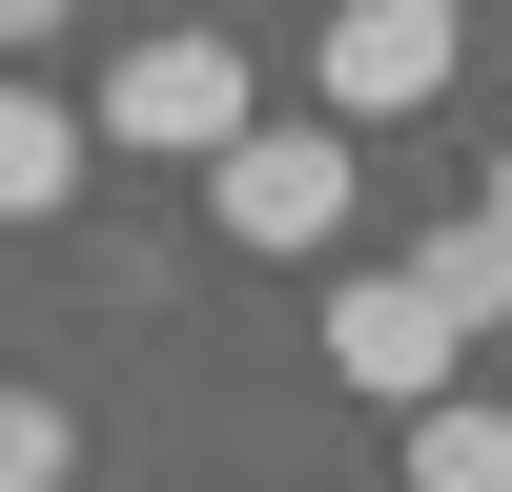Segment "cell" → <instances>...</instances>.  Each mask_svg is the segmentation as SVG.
<instances>
[{"instance_id": "obj_9", "label": "cell", "mask_w": 512, "mask_h": 492, "mask_svg": "<svg viewBox=\"0 0 512 492\" xmlns=\"http://www.w3.org/2000/svg\"><path fill=\"white\" fill-rule=\"evenodd\" d=\"M82 21V0H0V62H41V41H62Z\"/></svg>"}, {"instance_id": "obj_2", "label": "cell", "mask_w": 512, "mask_h": 492, "mask_svg": "<svg viewBox=\"0 0 512 492\" xmlns=\"http://www.w3.org/2000/svg\"><path fill=\"white\" fill-rule=\"evenodd\" d=\"M205 226H226L246 267H308V246H349V123H246V144L205 164Z\"/></svg>"}, {"instance_id": "obj_4", "label": "cell", "mask_w": 512, "mask_h": 492, "mask_svg": "<svg viewBox=\"0 0 512 492\" xmlns=\"http://www.w3.org/2000/svg\"><path fill=\"white\" fill-rule=\"evenodd\" d=\"M328 369H349L369 410H431V390H451V308H431L410 267H369V287H328Z\"/></svg>"}, {"instance_id": "obj_1", "label": "cell", "mask_w": 512, "mask_h": 492, "mask_svg": "<svg viewBox=\"0 0 512 492\" xmlns=\"http://www.w3.org/2000/svg\"><path fill=\"white\" fill-rule=\"evenodd\" d=\"M246 41H205V21H144V41H103V82H82V144H123V164H226L246 144Z\"/></svg>"}, {"instance_id": "obj_7", "label": "cell", "mask_w": 512, "mask_h": 492, "mask_svg": "<svg viewBox=\"0 0 512 492\" xmlns=\"http://www.w3.org/2000/svg\"><path fill=\"white\" fill-rule=\"evenodd\" d=\"M410 287H431V308H451V349H472V328H512V246L472 226V205H451V226L410 246Z\"/></svg>"}, {"instance_id": "obj_8", "label": "cell", "mask_w": 512, "mask_h": 492, "mask_svg": "<svg viewBox=\"0 0 512 492\" xmlns=\"http://www.w3.org/2000/svg\"><path fill=\"white\" fill-rule=\"evenodd\" d=\"M82 472V410L62 390H0V492H62Z\"/></svg>"}, {"instance_id": "obj_3", "label": "cell", "mask_w": 512, "mask_h": 492, "mask_svg": "<svg viewBox=\"0 0 512 492\" xmlns=\"http://www.w3.org/2000/svg\"><path fill=\"white\" fill-rule=\"evenodd\" d=\"M451 0H328V41H308V82H328V123H390V103H451Z\"/></svg>"}, {"instance_id": "obj_6", "label": "cell", "mask_w": 512, "mask_h": 492, "mask_svg": "<svg viewBox=\"0 0 512 492\" xmlns=\"http://www.w3.org/2000/svg\"><path fill=\"white\" fill-rule=\"evenodd\" d=\"M62 205H82V123L41 82H0V226H62Z\"/></svg>"}, {"instance_id": "obj_5", "label": "cell", "mask_w": 512, "mask_h": 492, "mask_svg": "<svg viewBox=\"0 0 512 492\" xmlns=\"http://www.w3.org/2000/svg\"><path fill=\"white\" fill-rule=\"evenodd\" d=\"M390 492H512V410H472V390H431L390 431Z\"/></svg>"}, {"instance_id": "obj_10", "label": "cell", "mask_w": 512, "mask_h": 492, "mask_svg": "<svg viewBox=\"0 0 512 492\" xmlns=\"http://www.w3.org/2000/svg\"><path fill=\"white\" fill-rule=\"evenodd\" d=\"M472 226H492V246H512V144H492V164H472Z\"/></svg>"}]
</instances>
